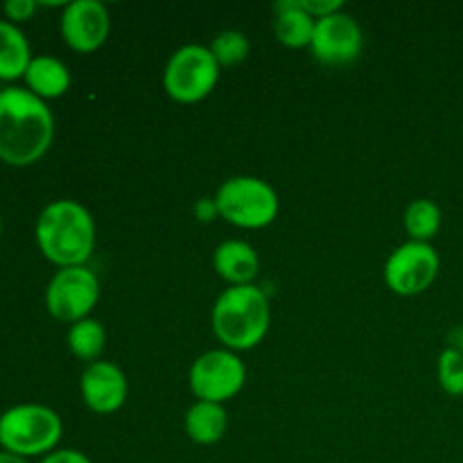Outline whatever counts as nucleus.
Wrapping results in <instances>:
<instances>
[{"label":"nucleus","instance_id":"1","mask_svg":"<svg viewBox=\"0 0 463 463\" xmlns=\"http://www.w3.org/2000/svg\"><path fill=\"white\" fill-rule=\"evenodd\" d=\"M54 140L48 104L21 86L0 90V161L12 167L34 165Z\"/></svg>","mask_w":463,"mask_h":463},{"label":"nucleus","instance_id":"2","mask_svg":"<svg viewBox=\"0 0 463 463\" xmlns=\"http://www.w3.org/2000/svg\"><path fill=\"white\" fill-rule=\"evenodd\" d=\"M95 220L75 199L50 202L36 217L34 240L43 258L59 269L81 267L95 251Z\"/></svg>","mask_w":463,"mask_h":463},{"label":"nucleus","instance_id":"3","mask_svg":"<svg viewBox=\"0 0 463 463\" xmlns=\"http://www.w3.org/2000/svg\"><path fill=\"white\" fill-rule=\"evenodd\" d=\"M211 324L224 348L233 353L251 351L269 333V298L256 285L224 289L213 306Z\"/></svg>","mask_w":463,"mask_h":463},{"label":"nucleus","instance_id":"4","mask_svg":"<svg viewBox=\"0 0 463 463\" xmlns=\"http://www.w3.org/2000/svg\"><path fill=\"white\" fill-rule=\"evenodd\" d=\"M61 434V416L48 405L23 402L0 414V448L23 459H43L57 450Z\"/></svg>","mask_w":463,"mask_h":463},{"label":"nucleus","instance_id":"5","mask_svg":"<svg viewBox=\"0 0 463 463\" xmlns=\"http://www.w3.org/2000/svg\"><path fill=\"white\" fill-rule=\"evenodd\" d=\"M217 215L238 229H265L279 217L280 202L276 190L258 176H231L217 188Z\"/></svg>","mask_w":463,"mask_h":463},{"label":"nucleus","instance_id":"6","mask_svg":"<svg viewBox=\"0 0 463 463\" xmlns=\"http://www.w3.org/2000/svg\"><path fill=\"white\" fill-rule=\"evenodd\" d=\"M217 81L220 63L206 45H181L172 52L163 71V89L179 104L202 102L215 90Z\"/></svg>","mask_w":463,"mask_h":463},{"label":"nucleus","instance_id":"7","mask_svg":"<svg viewBox=\"0 0 463 463\" xmlns=\"http://www.w3.org/2000/svg\"><path fill=\"white\" fill-rule=\"evenodd\" d=\"M247 383V366L240 360L238 353L229 348H213L199 355L188 371L190 392L197 401L217 402L238 396Z\"/></svg>","mask_w":463,"mask_h":463},{"label":"nucleus","instance_id":"8","mask_svg":"<svg viewBox=\"0 0 463 463\" xmlns=\"http://www.w3.org/2000/svg\"><path fill=\"white\" fill-rule=\"evenodd\" d=\"M98 301L99 280L86 265L59 269L45 288V310L63 324L72 326L90 317Z\"/></svg>","mask_w":463,"mask_h":463},{"label":"nucleus","instance_id":"9","mask_svg":"<svg viewBox=\"0 0 463 463\" xmlns=\"http://www.w3.org/2000/svg\"><path fill=\"white\" fill-rule=\"evenodd\" d=\"M441 258L432 242L407 240L384 262V283L398 297H416L437 280Z\"/></svg>","mask_w":463,"mask_h":463},{"label":"nucleus","instance_id":"10","mask_svg":"<svg viewBox=\"0 0 463 463\" xmlns=\"http://www.w3.org/2000/svg\"><path fill=\"white\" fill-rule=\"evenodd\" d=\"M362 48H364V34L360 23L351 14L337 12L317 21L310 43L317 61L326 66H346L360 57Z\"/></svg>","mask_w":463,"mask_h":463},{"label":"nucleus","instance_id":"11","mask_svg":"<svg viewBox=\"0 0 463 463\" xmlns=\"http://www.w3.org/2000/svg\"><path fill=\"white\" fill-rule=\"evenodd\" d=\"M59 30L68 48L89 54L107 43L111 16L99 0H72L63 7Z\"/></svg>","mask_w":463,"mask_h":463},{"label":"nucleus","instance_id":"12","mask_svg":"<svg viewBox=\"0 0 463 463\" xmlns=\"http://www.w3.org/2000/svg\"><path fill=\"white\" fill-rule=\"evenodd\" d=\"M80 393L93 414H116L127 402L129 384L125 371L107 360L90 362L80 378Z\"/></svg>","mask_w":463,"mask_h":463},{"label":"nucleus","instance_id":"13","mask_svg":"<svg viewBox=\"0 0 463 463\" xmlns=\"http://www.w3.org/2000/svg\"><path fill=\"white\" fill-rule=\"evenodd\" d=\"M213 267L231 288L253 285V279L260 271L258 251L244 240H226L213 253Z\"/></svg>","mask_w":463,"mask_h":463},{"label":"nucleus","instance_id":"14","mask_svg":"<svg viewBox=\"0 0 463 463\" xmlns=\"http://www.w3.org/2000/svg\"><path fill=\"white\" fill-rule=\"evenodd\" d=\"M23 80H25L30 93L48 102V99H57L68 93L72 77L61 59L52 57V54H39V57H32Z\"/></svg>","mask_w":463,"mask_h":463},{"label":"nucleus","instance_id":"15","mask_svg":"<svg viewBox=\"0 0 463 463\" xmlns=\"http://www.w3.org/2000/svg\"><path fill=\"white\" fill-rule=\"evenodd\" d=\"M317 21L303 9L301 0H279L274 5V34L285 48H310Z\"/></svg>","mask_w":463,"mask_h":463},{"label":"nucleus","instance_id":"16","mask_svg":"<svg viewBox=\"0 0 463 463\" xmlns=\"http://www.w3.org/2000/svg\"><path fill=\"white\" fill-rule=\"evenodd\" d=\"M184 428L193 443H197V446H213V443L224 439L226 430H229V416H226L224 405L197 401L185 411Z\"/></svg>","mask_w":463,"mask_h":463},{"label":"nucleus","instance_id":"17","mask_svg":"<svg viewBox=\"0 0 463 463\" xmlns=\"http://www.w3.org/2000/svg\"><path fill=\"white\" fill-rule=\"evenodd\" d=\"M32 61L30 41L23 30L7 18H0V81H16L25 77Z\"/></svg>","mask_w":463,"mask_h":463},{"label":"nucleus","instance_id":"18","mask_svg":"<svg viewBox=\"0 0 463 463\" xmlns=\"http://www.w3.org/2000/svg\"><path fill=\"white\" fill-rule=\"evenodd\" d=\"M104 346H107V330L93 317L77 321L68 330V351L84 362H98L102 355Z\"/></svg>","mask_w":463,"mask_h":463},{"label":"nucleus","instance_id":"19","mask_svg":"<svg viewBox=\"0 0 463 463\" xmlns=\"http://www.w3.org/2000/svg\"><path fill=\"white\" fill-rule=\"evenodd\" d=\"M443 222V213L432 199H414L405 211V231L410 240L432 242Z\"/></svg>","mask_w":463,"mask_h":463},{"label":"nucleus","instance_id":"20","mask_svg":"<svg viewBox=\"0 0 463 463\" xmlns=\"http://www.w3.org/2000/svg\"><path fill=\"white\" fill-rule=\"evenodd\" d=\"M211 52L217 59V63L222 66H238L251 52V43H249V36L240 30H224L220 34H215V39L211 41Z\"/></svg>","mask_w":463,"mask_h":463},{"label":"nucleus","instance_id":"21","mask_svg":"<svg viewBox=\"0 0 463 463\" xmlns=\"http://www.w3.org/2000/svg\"><path fill=\"white\" fill-rule=\"evenodd\" d=\"M437 375L439 384H441V389L448 396H463V353L459 348H446L439 355Z\"/></svg>","mask_w":463,"mask_h":463},{"label":"nucleus","instance_id":"22","mask_svg":"<svg viewBox=\"0 0 463 463\" xmlns=\"http://www.w3.org/2000/svg\"><path fill=\"white\" fill-rule=\"evenodd\" d=\"M36 9H39V3H36V0H7V3L3 5L5 16H7V21L14 23V25L30 21L36 14Z\"/></svg>","mask_w":463,"mask_h":463},{"label":"nucleus","instance_id":"23","mask_svg":"<svg viewBox=\"0 0 463 463\" xmlns=\"http://www.w3.org/2000/svg\"><path fill=\"white\" fill-rule=\"evenodd\" d=\"M303 9L310 14L315 21L326 16H333V14L344 12V3L342 0H301Z\"/></svg>","mask_w":463,"mask_h":463},{"label":"nucleus","instance_id":"24","mask_svg":"<svg viewBox=\"0 0 463 463\" xmlns=\"http://www.w3.org/2000/svg\"><path fill=\"white\" fill-rule=\"evenodd\" d=\"M39 463H93V461L80 450H72V448H57L54 452L45 455Z\"/></svg>","mask_w":463,"mask_h":463},{"label":"nucleus","instance_id":"25","mask_svg":"<svg viewBox=\"0 0 463 463\" xmlns=\"http://www.w3.org/2000/svg\"><path fill=\"white\" fill-rule=\"evenodd\" d=\"M194 213H197L199 220H211V217H215L217 215L215 199H202V202L197 203V208H194Z\"/></svg>","mask_w":463,"mask_h":463},{"label":"nucleus","instance_id":"26","mask_svg":"<svg viewBox=\"0 0 463 463\" xmlns=\"http://www.w3.org/2000/svg\"><path fill=\"white\" fill-rule=\"evenodd\" d=\"M0 463H30V461L23 459V457H18V455H12V452L0 450Z\"/></svg>","mask_w":463,"mask_h":463},{"label":"nucleus","instance_id":"27","mask_svg":"<svg viewBox=\"0 0 463 463\" xmlns=\"http://www.w3.org/2000/svg\"><path fill=\"white\" fill-rule=\"evenodd\" d=\"M0 240H3V215H0Z\"/></svg>","mask_w":463,"mask_h":463},{"label":"nucleus","instance_id":"28","mask_svg":"<svg viewBox=\"0 0 463 463\" xmlns=\"http://www.w3.org/2000/svg\"><path fill=\"white\" fill-rule=\"evenodd\" d=\"M457 348H459V351L463 353V333H461V339H459V346H457Z\"/></svg>","mask_w":463,"mask_h":463}]
</instances>
